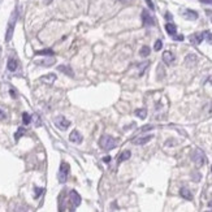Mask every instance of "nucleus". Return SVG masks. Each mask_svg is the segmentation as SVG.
<instances>
[{
    "label": "nucleus",
    "instance_id": "58836bf2",
    "mask_svg": "<svg viewBox=\"0 0 212 212\" xmlns=\"http://www.w3.org/2000/svg\"><path fill=\"white\" fill-rule=\"evenodd\" d=\"M208 207H211V208H212V199H211L210 202H208Z\"/></svg>",
    "mask_w": 212,
    "mask_h": 212
},
{
    "label": "nucleus",
    "instance_id": "473e14b6",
    "mask_svg": "<svg viewBox=\"0 0 212 212\" xmlns=\"http://www.w3.org/2000/svg\"><path fill=\"white\" fill-rule=\"evenodd\" d=\"M173 39H175V40H183L185 38H183V35H175V37H173Z\"/></svg>",
    "mask_w": 212,
    "mask_h": 212
},
{
    "label": "nucleus",
    "instance_id": "4468645a",
    "mask_svg": "<svg viewBox=\"0 0 212 212\" xmlns=\"http://www.w3.org/2000/svg\"><path fill=\"white\" fill-rule=\"evenodd\" d=\"M57 69L60 70L61 73H64V74L69 75V77H74V72L72 70V68H70V67H68V65H59V67H57Z\"/></svg>",
    "mask_w": 212,
    "mask_h": 212
},
{
    "label": "nucleus",
    "instance_id": "f257e3e1",
    "mask_svg": "<svg viewBox=\"0 0 212 212\" xmlns=\"http://www.w3.org/2000/svg\"><path fill=\"white\" fill-rule=\"evenodd\" d=\"M116 139L111 137V135H102V138L99 139V146L103 148V150H106V151H110L112 148H115L116 147Z\"/></svg>",
    "mask_w": 212,
    "mask_h": 212
},
{
    "label": "nucleus",
    "instance_id": "393cba45",
    "mask_svg": "<svg viewBox=\"0 0 212 212\" xmlns=\"http://www.w3.org/2000/svg\"><path fill=\"white\" fill-rule=\"evenodd\" d=\"M148 65H150L148 61H145L143 64H139V65H138V68H139V75H142V74L145 73V70H146V68H147Z\"/></svg>",
    "mask_w": 212,
    "mask_h": 212
},
{
    "label": "nucleus",
    "instance_id": "9b49d317",
    "mask_svg": "<svg viewBox=\"0 0 212 212\" xmlns=\"http://www.w3.org/2000/svg\"><path fill=\"white\" fill-rule=\"evenodd\" d=\"M203 39H204V34H203V33H197V34L190 35V42H191L193 44H200Z\"/></svg>",
    "mask_w": 212,
    "mask_h": 212
},
{
    "label": "nucleus",
    "instance_id": "7c9ffc66",
    "mask_svg": "<svg viewBox=\"0 0 212 212\" xmlns=\"http://www.w3.org/2000/svg\"><path fill=\"white\" fill-rule=\"evenodd\" d=\"M34 191H35V198H38V197H39V195L43 193V189H42V187H35Z\"/></svg>",
    "mask_w": 212,
    "mask_h": 212
},
{
    "label": "nucleus",
    "instance_id": "72a5a7b5",
    "mask_svg": "<svg viewBox=\"0 0 212 212\" xmlns=\"http://www.w3.org/2000/svg\"><path fill=\"white\" fill-rule=\"evenodd\" d=\"M4 118H5V113L3 110H0V120H4Z\"/></svg>",
    "mask_w": 212,
    "mask_h": 212
},
{
    "label": "nucleus",
    "instance_id": "f03ea898",
    "mask_svg": "<svg viewBox=\"0 0 212 212\" xmlns=\"http://www.w3.org/2000/svg\"><path fill=\"white\" fill-rule=\"evenodd\" d=\"M16 21H17V10H14L10 16V20L8 22V29H7V34H5V40L9 42L13 37V31H14V25H16Z\"/></svg>",
    "mask_w": 212,
    "mask_h": 212
},
{
    "label": "nucleus",
    "instance_id": "7ed1b4c3",
    "mask_svg": "<svg viewBox=\"0 0 212 212\" xmlns=\"http://www.w3.org/2000/svg\"><path fill=\"white\" fill-rule=\"evenodd\" d=\"M68 175H69V165L65 161H63L61 164H60V169H59V175H57L59 182H60V183H65V182H67Z\"/></svg>",
    "mask_w": 212,
    "mask_h": 212
},
{
    "label": "nucleus",
    "instance_id": "6ab92c4d",
    "mask_svg": "<svg viewBox=\"0 0 212 212\" xmlns=\"http://www.w3.org/2000/svg\"><path fill=\"white\" fill-rule=\"evenodd\" d=\"M134 113H135V116L142 118V120H145V118L147 117V110H146V108H138V110H135Z\"/></svg>",
    "mask_w": 212,
    "mask_h": 212
},
{
    "label": "nucleus",
    "instance_id": "f8f14e48",
    "mask_svg": "<svg viewBox=\"0 0 212 212\" xmlns=\"http://www.w3.org/2000/svg\"><path fill=\"white\" fill-rule=\"evenodd\" d=\"M163 61H164L167 65H171L173 61H175V55L171 51H164L163 52Z\"/></svg>",
    "mask_w": 212,
    "mask_h": 212
},
{
    "label": "nucleus",
    "instance_id": "6e6552de",
    "mask_svg": "<svg viewBox=\"0 0 212 212\" xmlns=\"http://www.w3.org/2000/svg\"><path fill=\"white\" fill-rule=\"evenodd\" d=\"M69 141L70 142H73V143H81L83 141V137L78 130H73V132L69 134Z\"/></svg>",
    "mask_w": 212,
    "mask_h": 212
},
{
    "label": "nucleus",
    "instance_id": "c756f323",
    "mask_svg": "<svg viewBox=\"0 0 212 212\" xmlns=\"http://www.w3.org/2000/svg\"><path fill=\"white\" fill-rule=\"evenodd\" d=\"M154 129V125H145V126L141 128V132H146V130H152Z\"/></svg>",
    "mask_w": 212,
    "mask_h": 212
},
{
    "label": "nucleus",
    "instance_id": "4be33fe9",
    "mask_svg": "<svg viewBox=\"0 0 212 212\" xmlns=\"http://www.w3.org/2000/svg\"><path fill=\"white\" fill-rule=\"evenodd\" d=\"M26 133V129L25 128H18L17 129V132H16V134H14V139L16 141H18L21 137H22V135Z\"/></svg>",
    "mask_w": 212,
    "mask_h": 212
},
{
    "label": "nucleus",
    "instance_id": "423d86ee",
    "mask_svg": "<svg viewBox=\"0 0 212 212\" xmlns=\"http://www.w3.org/2000/svg\"><path fill=\"white\" fill-rule=\"evenodd\" d=\"M141 17H142V24H143V26H154L155 25L154 18L151 17V14L146 9L142 10V13H141Z\"/></svg>",
    "mask_w": 212,
    "mask_h": 212
},
{
    "label": "nucleus",
    "instance_id": "0eeeda50",
    "mask_svg": "<svg viewBox=\"0 0 212 212\" xmlns=\"http://www.w3.org/2000/svg\"><path fill=\"white\" fill-rule=\"evenodd\" d=\"M69 199H70V202H72L74 208L78 207V206L81 204V195L75 191V190H72V191L69 193Z\"/></svg>",
    "mask_w": 212,
    "mask_h": 212
},
{
    "label": "nucleus",
    "instance_id": "c9c22d12",
    "mask_svg": "<svg viewBox=\"0 0 212 212\" xmlns=\"http://www.w3.org/2000/svg\"><path fill=\"white\" fill-rule=\"evenodd\" d=\"M103 161H106V163L111 161V156H106V157H103Z\"/></svg>",
    "mask_w": 212,
    "mask_h": 212
},
{
    "label": "nucleus",
    "instance_id": "20e7f679",
    "mask_svg": "<svg viewBox=\"0 0 212 212\" xmlns=\"http://www.w3.org/2000/svg\"><path fill=\"white\" fill-rule=\"evenodd\" d=\"M191 159H193V161L195 163V164H197V167H202L204 163H206V155H204V152L202 150L197 148V150L193 152Z\"/></svg>",
    "mask_w": 212,
    "mask_h": 212
},
{
    "label": "nucleus",
    "instance_id": "412c9836",
    "mask_svg": "<svg viewBox=\"0 0 212 212\" xmlns=\"http://www.w3.org/2000/svg\"><path fill=\"white\" fill-rule=\"evenodd\" d=\"M150 52H151V48L148 46H143L142 48H141V51H139V55L142 57H147L150 55Z\"/></svg>",
    "mask_w": 212,
    "mask_h": 212
},
{
    "label": "nucleus",
    "instance_id": "ea45409f",
    "mask_svg": "<svg viewBox=\"0 0 212 212\" xmlns=\"http://www.w3.org/2000/svg\"><path fill=\"white\" fill-rule=\"evenodd\" d=\"M211 172H212V167H211Z\"/></svg>",
    "mask_w": 212,
    "mask_h": 212
},
{
    "label": "nucleus",
    "instance_id": "a878e982",
    "mask_svg": "<svg viewBox=\"0 0 212 212\" xmlns=\"http://www.w3.org/2000/svg\"><path fill=\"white\" fill-rule=\"evenodd\" d=\"M163 48V42L160 40V39H157L156 42H155V46H154V50L155 51H160Z\"/></svg>",
    "mask_w": 212,
    "mask_h": 212
},
{
    "label": "nucleus",
    "instance_id": "a19ab883",
    "mask_svg": "<svg viewBox=\"0 0 212 212\" xmlns=\"http://www.w3.org/2000/svg\"><path fill=\"white\" fill-rule=\"evenodd\" d=\"M207 212H212V211H207Z\"/></svg>",
    "mask_w": 212,
    "mask_h": 212
},
{
    "label": "nucleus",
    "instance_id": "4c0bfd02",
    "mask_svg": "<svg viewBox=\"0 0 212 212\" xmlns=\"http://www.w3.org/2000/svg\"><path fill=\"white\" fill-rule=\"evenodd\" d=\"M10 95H12V96H16V92H14L13 90H10Z\"/></svg>",
    "mask_w": 212,
    "mask_h": 212
},
{
    "label": "nucleus",
    "instance_id": "f704fd0d",
    "mask_svg": "<svg viewBox=\"0 0 212 212\" xmlns=\"http://www.w3.org/2000/svg\"><path fill=\"white\" fill-rule=\"evenodd\" d=\"M199 2L204 4H212V0H199Z\"/></svg>",
    "mask_w": 212,
    "mask_h": 212
},
{
    "label": "nucleus",
    "instance_id": "2f4dec72",
    "mask_svg": "<svg viewBox=\"0 0 212 212\" xmlns=\"http://www.w3.org/2000/svg\"><path fill=\"white\" fill-rule=\"evenodd\" d=\"M146 3H147V5H148V8H150V9H152V10L155 9V5H154V3H152L151 0H146Z\"/></svg>",
    "mask_w": 212,
    "mask_h": 212
},
{
    "label": "nucleus",
    "instance_id": "5701e85b",
    "mask_svg": "<svg viewBox=\"0 0 212 212\" xmlns=\"http://www.w3.org/2000/svg\"><path fill=\"white\" fill-rule=\"evenodd\" d=\"M35 55H46V56H53V51L52 50H42V51H37Z\"/></svg>",
    "mask_w": 212,
    "mask_h": 212
},
{
    "label": "nucleus",
    "instance_id": "a211bd4d",
    "mask_svg": "<svg viewBox=\"0 0 212 212\" xmlns=\"http://www.w3.org/2000/svg\"><path fill=\"white\" fill-rule=\"evenodd\" d=\"M7 67H8V70H10V72H14V70H17L18 63L16 61L13 57H10L9 60H8V64H7Z\"/></svg>",
    "mask_w": 212,
    "mask_h": 212
},
{
    "label": "nucleus",
    "instance_id": "dca6fc26",
    "mask_svg": "<svg viewBox=\"0 0 212 212\" xmlns=\"http://www.w3.org/2000/svg\"><path fill=\"white\" fill-rule=\"evenodd\" d=\"M165 30H167V33H168L169 35L175 37L176 33H177V26H176L175 24H172V22H168V24L165 25Z\"/></svg>",
    "mask_w": 212,
    "mask_h": 212
},
{
    "label": "nucleus",
    "instance_id": "cd10ccee",
    "mask_svg": "<svg viewBox=\"0 0 212 212\" xmlns=\"http://www.w3.org/2000/svg\"><path fill=\"white\" fill-rule=\"evenodd\" d=\"M190 61H191V63H195V61H197V56L193 55V53L187 55V57H186V64H189Z\"/></svg>",
    "mask_w": 212,
    "mask_h": 212
},
{
    "label": "nucleus",
    "instance_id": "f3484780",
    "mask_svg": "<svg viewBox=\"0 0 212 212\" xmlns=\"http://www.w3.org/2000/svg\"><path fill=\"white\" fill-rule=\"evenodd\" d=\"M37 65H43V67H51L52 64H55V59H44V60H37Z\"/></svg>",
    "mask_w": 212,
    "mask_h": 212
},
{
    "label": "nucleus",
    "instance_id": "bb28decb",
    "mask_svg": "<svg viewBox=\"0 0 212 212\" xmlns=\"http://www.w3.org/2000/svg\"><path fill=\"white\" fill-rule=\"evenodd\" d=\"M203 34H204V39L210 43H212V33L211 31H203Z\"/></svg>",
    "mask_w": 212,
    "mask_h": 212
},
{
    "label": "nucleus",
    "instance_id": "aec40b11",
    "mask_svg": "<svg viewBox=\"0 0 212 212\" xmlns=\"http://www.w3.org/2000/svg\"><path fill=\"white\" fill-rule=\"evenodd\" d=\"M130 156H132V154H130V151H124V152H121V154L118 155V159H117L118 164H120V163H122V161H125V160L130 159Z\"/></svg>",
    "mask_w": 212,
    "mask_h": 212
},
{
    "label": "nucleus",
    "instance_id": "39448f33",
    "mask_svg": "<svg viewBox=\"0 0 212 212\" xmlns=\"http://www.w3.org/2000/svg\"><path fill=\"white\" fill-rule=\"evenodd\" d=\"M55 125L59 128V129H61V130H67L69 126H70V121L67 120L64 116H57L55 118Z\"/></svg>",
    "mask_w": 212,
    "mask_h": 212
},
{
    "label": "nucleus",
    "instance_id": "ddd939ff",
    "mask_svg": "<svg viewBox=\"0 0 212 212\" xmlns=\"http://www.w3.org/2000/svg\"><path fill=\"white\" fill-rule=\"evenodd\" d=\"M183 16H185V18H187L190 21H195L198 18V12H195L193 9H186L183 12Z\"/></svg>",
    "mask_w": 212,
    "mask_h": 212
},
{
    "label": "nucleus",
    "instance_id": "2eb2a0df",
    "mask_svg": "<svg viewBox=\"0 0 212 212\" xmlns=\"http://www.w3.org/2000/svg\"><path fill=\"white\" fill-rule=\"evenodd\" d=\"M180 195H181L183 199H186V200H193V194L190 193V190L187 187H181Z\"/></svg>",
    "mask_w": 212,
    "mask_h": 212
},
{
    "label": "nucleus",
    "instance_id": "e433bc0d",
    "mask_svg": "<svg viewBox=\"0 0 212 212\" xmlns=\"http://www.w3.org/2000/svg\"><path fill=\"white\" fill-rule=\"evenodd\" d=\"M165 18H167V20H171V18H172L171 13H167V14H165Z\"/></svg>",
    "mask_w": 212,
    "mask_h": 212
},
{
    "label": "nucleus",
    "instance_id": "b1692460",
    "mask_svg": "<svg viewBox=\"0 0 212 212\" xmlns=\"http://www.w3.org/2000/svg\"><path fill=\"white\" fill-rule=\"evenodd\" d=\"M22 122H24L25 125H29V124L31 122V116L29 115V113H26V112L22 113Z\"/></svg>",
    "mask_w": 212,
    "mask_h": 212
},
{
    "label": "nucleus",
    "instance_id": "c85d7f7f",
    "mask_svg": "<svg viewBox=\"0 0 212 212\" xmlns=\"http://www.w3.org/2000/svg\"><path fill=\"white\" fill-rule=\"evenodd\" d=\"M34 118H35V126H37V128L42 126V120H40V117L38 116V115H35V116H34Z\"/></svg>",
    "mask_w": 212,
    "mask_h": 212
},
{
    "label": "nucleus",
    "instance_id": "9d476101",
    "mask_svg": "<svg viewBox=\"0 0 212 212\" xmlns=\"http://www.w3.org/2000/svg\"><path fill=\"white\" fill-rule=\"evenodd\" d=\"M154 138V135L152 134H148V135H145V137H139V138H135L133 141V143L134 145H137V146H141V145H146L147 142H150V141Z\"/></svg>",
    "mask_w": 212,
    "mask_h": 212
},
{
    "label": "nucleus",
    "instance_id": "1a4fd4ad",
    "mask_svg": "<svg viewBox=\"0 0 212 212\" xmlns=\"http://www.w3.org/2000/svg\"><path fill=\"white\" fill-rule=\"evenodd\" d=\"M40 81H42L43 83L52 85V83L56 81V74H55V73H48V74H46V75H42V77H40Z\"/></svg>",
    "mask_w": 212,
    "mask_h": 212
}]
</instances>
